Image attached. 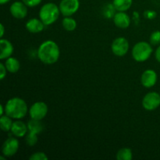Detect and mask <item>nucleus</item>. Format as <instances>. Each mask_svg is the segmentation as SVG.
<instances>
[{"label":"nucleus","mask_w":160,"mask_h":160,"mask_svg":"<svg viewBox=\"0 0 160 160\" xmlns=\"http://www.w3.org/2000/svg\"><path fill=\"white\" fill-rule=\"evenodd\" d=\"M60 56V50L55 42L47 40L42 42L38 50L39 60L45 64L51 65L56 63Z\"/></svg>","instance_id":"f257e3e1"},{"label":"nucleus","mask_w":160,"mask_h":160,"mask_svg":"<svg viewBox=\"0 0 160 160\" xmlns=\"http://www.w3.org/2000/svg\"><path fill=\"white\" fill-rule=\"evenodd\" d=\"M28 105L21 98L14 97L8 100L5 106V112L11 118L16 120L23 119L28 112Z\"/></svg>","instance_id":"f03ea898"},{"label":"nucleus","mask_w":160,"mask_h":160,"mask_svg":"<svg viewBox=\"0 0 160 160\" xmlns=\"http://www.w3.org/2000/svg\"><path fill=\"white\" fill-rule=\"evenodd\" d=\"M59 7L53 2L44 4L39 11V17L45 25H51L58 20L60 14Z\"/></svg>","instance_id":"7ed1b4c3"},{"label":"nucleus","mask_w":160,"mask_h":160,"mask_svg":"<svg viewBox=\"0 0 160 160\" xmlns=\"http://www.w3.org/2000/svg\"><path fill=\"white\" fill-rule=\"evenodd\" d=\"M151 45L146 42H140L134 45L132 48V56L137 62H142L148 60L152 53Z\"/></svg>","instance_id":"20e7f679"},{"label":"nucleus","mask_w":160,"mask_h":160,"mask_svg":"<svg viewBox=\"0 0 160 160\" xmlns=\"http://www.w3.org/2000/svg\"><path fill=\"white\" fill-rule=\"evenodd\" d=\"M28 134L26 137V142L29 146H34L38 142V134L44 130L43 124L41 120H31L28 123Z\"/></svg>","instance_id":"39448f33"},{"label":"nucleus","mask_w":160,"mask_h":160,"mask_svg":"<svg viewBox=\"0 0 160 160\" xmlns=\"http://www.w3.org/2000/svg\"><path fill=\"white\" fill-rule=\"evenodd\" d=\"M28 112L31 119L42 120L48 113V106L44 102H36L30 107Z\"/></svg>","instance_id":"423d86ee"},{"label":"nucleus","mask_w":160,"mask_h":160,"mask_svg":"<svg viewBox=\"0 0 160 160\" xmlns=\"http://www.w3.org/2000/svg\"><path fill=\"white\" fill-rule=\"evenodd\" d=\"M59 10L64 17H70L78 12L80 7L79 0H61Z\"/></svg>","instance_id":"0eeeda50"},{"label":"nucleus","mask_w":160,"mask_h":160,"mask_svg":"<svg viewBox=\"0 0 160 160\" xmlns=\"http://www.w3.org/2000/svg\"><path fill=\"white\" fill-rule=\"evenodd\" d=\"M160 106V94L155 92L147 93L142 99V106L148 111H153Z\"/></svg>","instance_id":"6e6552de"},{"label":"nucleus","mask_w":160,"mask_h":160,"mask_svg":"<svg viewBox=\"0 0 160 160\" xmlns=\"http://www.w3.org/2000/svg\"><path fill=\"white\" fill-rule=\"evenodd\" d=\"M111 49L115 56H124L129 50V42L125 38L119 37L112 42Z\"/></svg>","instance_id":"1a4fd4ad"},{"label":"nucleus","mask_w":160,"mask_h":160,"mask_svg":"<svg viewBox=\"0 0 160 160\" xmlns=\"http://www.w3.org/2000/svg\"><path fill=\"white\" fill-rule=\"evenodd\" d=\"M19 144L18 140L15 138H9L6 139L3 143L2 147V154L6 157H11L14 156L19 150Z\"/></svg>","instance_id":"9d476101"},{"label":"nucleus","mask_w":160,"mask_h":160,"mask_svg":"<svg viewBox=\"0 0 160 160\" xmlns=\"http://www.w3.org/2000/svg\"><path fill=\"white\" fill-rule=\"evenodd\" d=\"M11 15L16 19H23L28 15V6L23 2H14L9 7Z\"/></svg>","instance_id":"9b49d317"},{"label":"nucleus","mask_w":160,"mask_h":160,"mask_svg":"<svg viewBox=\"0 0 160 160\" xmlns=\"http://www.w3.org/2000/svg\"><path fill=\"white\" fill-rule=\"evenodd\" d=\"M157 73L154 70L148 69L143 72L141 77V82L145 88H152L157 82Z\"/></svg>","instance_id":"f8f14e48"},{"label":"nucleus","mask_w":160,"mask_h":160,"mask_svg":"<svg viewBox=\"0 0 160 160\" xmlns=\"http://www.w3.org/2000/svg\"><path fill=\"white\" fill-rule=\"evenodd\" d=\"M113 22L119 28L125 29L131 24V18L125 12H117L113 17Z\"/></svg>","instance_id":"ddd939ff"},{"label":"nucleus","mask_w":160,"mask_h":160,"mask_svg":"<svg viewBox=\"0 0 160 160\" xmlns=\"http://www.w3.org/2000/svg\"><path fill=\"white\" fill-rule=\"evenodd\" d=\"M10 131L17 138H23L28 132V124H25L23 122L17 120L13 122Z\"/></svg>","instance_id":"4468645a"},{"label":"nucleus","mask_w":160,"mask_h":160,"mask_svg":"<svg viewBox=\"0 0 160 160\" xmlns=\"http://www.w3.org/2000/svg\"><path fill=\"white\" fill-rule=\"evenodd\" d=\"M0 48H1V52H0V59H1L10 57L11 55L13 52V46H12V43L7 39L1 38Z\"/></svg>","instance_id":"2eb2a0df"},{"label":"nucleus","mask_w":160,"mask_h":160,"mask_svg":"<svg viewBox=\"0 0 160 160\" xmlns=\"http://www.w3.org/2000/svg\"><path fill=\"white\" fill-rule=\"evenodd\" d=\"M44 27H45V24L43 22L37 18L30 19L26 23L27 30L33 34H37L42 31L44 30Z\"/></svg>","instance_id":"dca6fc26"},{"label":"nucleus","mask_w":160,"mask_h":160,"mask_svg":"<svg viewBox=\"0 0 160 160\" xmlns=\"http://www.w3.org/2000/svg\"><path fill=\"white\" fill-rule=\"evenodd\" d=\"M133 0H113L112 6L119 12H126L131 7Z\"/></svg>","instance_id":"f3484780"},{"label":"nucleus","mask_w":160,"mask_h":160,"mask_svg":"<svg viewBox=\"0 0 160 160\" xmlns=\"http://www.w3.org/2000/svg\"><path fill=\"white\" fill-rule=\"evenodd\" d=\"M5 66H6V69L9 73H15L20 70V63L17 58L10 56V57L6 59V62H5Z\"/></svg>","instance_id":"a211bd4d"},{"label":"nucleus","mask_w":160,"mask_h":160,"mask_svg":"<svg viewBox=\"0 0 160 160\" xmlns=\"http://www.w3.org/2000/svg\"><path fill=\"white\" fill-rule=\"evenodd\" d=\"M12 118L9 117L8 115H2L1 116V119H0V127H1L2 131L4 132H9L10 131L11 128L12 126Z\"/></svg>","instance_id":"6ab92c4d"},{"label":"nucleus","mask_w":160,"mask_h":160,"mask_svg":"<svg viewBox=\"0 0 160 160\" xmlns=\"http://www.w3.org/2000/svg\"><path fill=\"white\" fill-rule=\"evenodd\" d=\"M117 160H131L133 158L132 151L129 148H123L119 150L116 156Z\"/></svg>","instance_id":"aec40b11"},{"label":"nucleus","mask_w":160,"mask_h":160,"mask_svg":"<svg viewBox=\"0 0 160 160\" xmlns=\"http://www.w3.org/2000/svg\"><path fill=\"white\" fill-rule=\"evenodd\" d=\"M62 27L67 31H73L77 28V21L70 17H65L62 21Z\"/></svg>","instance_id":"412c9836"},{"label":"nucleus","mask_w":160,"mask_h":160,"mask_svg":"<svg viewBox=\"0 0 160 160\" xmlns=\"http://www.w3.org/2000/svg\"><path fill=\"white\" fill-rule=\"evenodd\" d=\"M150 43L152 45H158L160 44V31H156L152 33L150 36Z\"/></svg>","instance_id":"4be33fe9"},{"label":"nucleus","mask_w":160,"mask_h":160,"mask_svg":"<svg viewBox=\"0 0 160 160\" xmlns=\"http://www.w3.org/2000/svg\"><path fill=\"white\" fill-rule=\"evenodd\" d=\"M48 159V158L45 152H42L34 153L29 157L30 160H47Z\"/></svg>","instance_id":"5701e85b"},{"label":"nucleus","mask_w":160,"mask_h":160,"mask_svg":"<svg viewBox=\"0 0 160 160\" xmlns=\"http://www.w3.org/2000/svg\"><path fill=\"white\" fill-rule=\"evenodd\" d=\"M42 1V0H22V2L28 7H35L38 6Z\"/></svg>","instance_id":"b1692460"},{"label":"nucleus","mask_w":160,"mask_h":160,"mask_svg":"<svg viewBox=\"0 0 160 160\" xmlns=\"http://www.w3.org/2000/svg\"><path fill=\"white\" fill-rule=\"evenodd\" d=\"M6 71H8L6 66L3 63H0V79L3 80L6 76Z\"/></svg>","instance_id":"393cba45"},{"label":"nucleus","mask_w":160,"mask_h":160,"mask_svg":"<svg viewBox=\"0 0 160 160\" xmlns=\"http://www.w3.org/2000/svg\"><path fill=\"white\" fill-rule=\"evenodd\" d=\"M144 15H145V17H146L147 19L152 20V19H154L155 17H156V12L152 10H146L144 12Z\"/></svg>","instance_id":"a878e982"},{"label":"nucleus","mask_w":160,"mask_h":160,"mask_svg":"<svg viewBox=\"0 0 160 160\" xmlns=\"http://www.w3.org/2000/svg\"><path fill=\"white\" fill-rule=\"evenodd\" d=\"M155 56H156V59L158 62H160V45L156 48V54H155Z\"/></svg>","instance_id":"bb28decb"},{"label":"nucleus","mask_w":160,"mask_h":160,"mask_svg":"<svg viewBox=\"0 0 160 160\" xmlns=\"http://www.w3.org/2000/svg\"><path fill=\"white\" fill-rule=\"evenodd\" d=\"M4 31H5L4 26H3L2 23H1V35H0V37L1 38H2L3 36H4Z\"/></svg>","instance_id":"cd10ccee"},{"label":"nucleus","mask_w":160,"mask_h":160,"mask_svg":"<svg viewBox=\"0 0 160 160\" xmlns=\"http://www.w3.org/2000/svg\"><path fill=\"white\" fill-rule=\"evenodd\" d=\"M0 109H1V111H0V114H1V116H2L3 113H4V112H5V108L3 107L2 105H1V106H0Z\"/></svg>","instance_id":"c85d7f7f"},{"label":"nucleus","mask_w":160,"mask_h":160,"mask_svg":"<svg viewBox=\"0 0 160 160\" xmlns=\"http://www.w3.org/2000/svg\"><path fill=\"white\" fill-rule=\"evenodd\" d=\"M9 1H10V0H0V4L4 5V4H6V3L9 2Z\"/></svg>","instance_id":"c756f323"},{"label":"nucleus","mask_w":160,"mask_h":160,"mask_svg":"<svg viewBox=\"0 0 160 160\" xmlns=\"http://www.w3.org/2000/svg\"><path fill=\"white\" fill-rule=\"evenodd\" d=\"M0 159H5V157H2H2H0Z\"/></svg>","instance_id":"7c9ffc66"},{"label":"nucleus","mask_w":160,"mask_h":160,"mask_svg":"<svg viewBox=\"0 0 160 160\" xmlns=\"http://www.w3.org/2000/svg\"><path fill=\"white\" fill-rule=\"evenodd\" d=\"M159 94H160V93H159Z\"/></svg>","instance_id":"2f4dec72"}]
</instances>
